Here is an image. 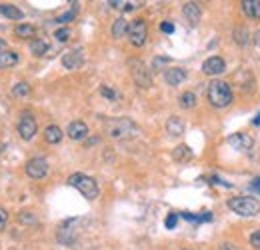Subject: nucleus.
Returning a JSON list of instances; mask_svg holds the SVG:
<instances>
[{
    "label": "nucleus",
    "instance_id": "22",
    "mask_svg": "<svg viewBox=\"0 0 260 250\" xmlns=\"http://www.w3.org/2000/svg\"><path fill=\"white\" fill-rule=\"evenodd\" d=\"M14 34L18 38H26V40H34L36 36V26L34 24H28V22H20L14 26Z\"/></svg>",
    "mask_w": 260,
    "mask_h": 250
},
{
    "label": "nucleus",
    "instance_id": "12",
    "mask_svg": "<svg viewBox=\"0 0 260 250\" xmlns=\"http://www.w3.org/2000/svg\"><path fill=\"white\" fill-rule=\"evenodd\" d=\"M66 134H68L70 140H84V138L90 134V130H88L86 122H82V120H72V122L68 124V128H66Z\"/></svg>",
    "mask_w": 260,
    "mask_h": 250
},
{
    "label": "nucleus",
    "instance_id": "31",
    "mask_svg": "<svg viewBox=\"0 0 260 250\" xmlns=\"http://www.w3.org/2000/svg\"><path fill=\"white\" fill-rule=\"evenodd\" d=\"M54 38H56L58 42H66V40L70 38V28H66V26L58 28V30L54 32Z\"/></svg>",
    "mask_w": 260,
    "mask_h": 250
},
{
    "label": "nucleus",
    "instance_id": "9",
    "mask_svg": "<svg viewBox=\"0 0 260 250\" xmlns=\"http://www.w3.org/2000/svg\"><path fill=\"white\" fill-rule=\"evenodd\" d=\"M78 222H80L78 218H70V220H66L64 224L58 228V242H60V244H64V246H72V244H74V238H76L74 226H76Z\"/></svg>",
    "mask_w": 260,
    "mask_h": 250
},
{
    "label": "nucleus",
    "instance_id": "33",
    "mask_svg": "<svg viewBox=\"0 0 260 250\" xmlns=\"http://www.w3.org/2000/svg\"><path fill=\"white\" fill-rule=\"evenodd\" d=\"M6 224H8V210L0 206V232L6 228Z\"/></svg>",
    "mask_w": 260,
    "mask_h": 250
},
{
    "label": "nucleus",
    "instance_id": "28",
    "mask_svg": "<svg viewBox=\"0 0 260 250\" xmlns=\"http://www.w3.org/2000/svg\"><path fill=\"white\" fill-rule=\"evenodd\" d=\"M12 94H14L16 98H26V96H30V84H28V82H16V84L12 86Z\"/></svg>",
    "mask_w": 260,
    "mask_h": 250
},
{
    "label": "nucleus",
    "instance_id": "23",
    "mask_svg": "<svg viewBox=\"0 0 260 250\" xmlns=\"http://www.w3.org/2000/svg\"><path fill=\"white\" fill-rule=\"evenodd\" d=\"M30 54L32 56H44L48 50H50V44L46 42V40H42V38H34L30 40Z\"/></svg>",
    "mask_w": 260,
    "mask_h": 250
},
{
    "label": "nucleus",
    "instance_id": "35",
    "mask_svg": "<svg viewBox=\"0 0 260 250\" xmlns=\"http://www.w3.org/2000/svg\"><path fill=\"white\" fill-rule=\"evenodd\" d=\"M250 244H252V248L260 250V230L250 234Z\"/></svg>",
    "mask_w": 260,
    "mask_h": 250
},
{
    "label": "nucleus",
    "instance_id": "36",
    "mask_svg": "<svg viewBox=\"0 0 260 250\" xmlns=\"http://www.w3.org/2000/svg\"><path fill=\"white\" fill-rule=\"evenodd\" d=\"M160 30H162L164 34H172V32H174V24L168 22V20H164L162 24H160Z\"/></svg>",
    "mask_w": 260,
    "mask_h": 250
},
{
    "label": "nucleus",
    "instance_id": "32",
    "mask_svg": "<svg viewBox=\"0 0 260 250\" xmlns=\"http://www.w3.org/2000/svg\"><path fill=\"white\" fill-rule=\"evenodd\" d=\"M176 222H178V214H174V212H170L166 220H164V226L168 228V230H172V228H176Z\"/></svg>",
    "mask_w": 260,
    "mask_h": 250
},
{
    "label": "nucleus",
    "instance_id": "41",
    "mask_svg": "<svg viewBox=\"0 0 260 250\" xmlns=\"http://www.w3.org/2000/svg\"><path fill=\"white\" fill-rule=\"evenodd\" d=\"M252 40H254V44H256V46H260V30L254 34V38H252Z\"/></svg>",
    "mask_w": 260,
    "mask_h": 250
},
{
    "label": "nucleus",
    "instance_id": "26",
    "mask_svg": "<svg viewBox=\"0 0 260 250\" xmlns=\"http://www.w3.org/2000/svg\"><path fill=\"white\" fill-rule=\"evenodd\" d=\"M178 104L184 108V110H190V108H194L196 106V94L194 92H182L178 96Z\"/></svg>",
    "mask_w": 260,
    "mask_h": 250
},
{
    "label": "nucleus",
    "instance_id": "38",
    "mask_svg": "<svg viewBox=\"0 0 260 250\" xmlns=\"http://www.w3.org/2000/svg\"><path fill=\"white\" fill-rule=\"evenodd\" d=\"M220 250H240L236 244H232V242H222L220 244Z\"/></svg>",
    "mask_w": 260,
    "mask_h": 250
},
{
    "label": "nucleus",
    "instance_id": "30",
    "mask_svg": "<svg viewBox=\"0 0 260 250\" xmlns=\"http://www.w3.org/2000/svg\"><path fill=\"white\" fill-rule=\"evenodd\" d=\"M100 94H102L106 100H112V102H114V100H118V92H114V90H112L110 86H106V84H102V86H100Z\"/></svg>",
    "mask_w": 260,
    "mask_h": 250
},
{
    "label": "nucleus",
    "instance_id": "14",
    "mask_svg": "<svg viewBox=\"0 0 260 250\" xmlns=\"http://www.w3.org/2000/svg\"><path fill=\"white\" fill-rule=\"evenodd\" d=\"M228 144H232L234 148H238V150H244V152H248L252 146H254V140L248 136V134H242V132H238V134H232L230 138H228Z\"/></svg>",
    "mask_w": 260,
    "mask_h": 250
},
{
    "label": "nucleus",
    "instance_id": "19",
    "mask_svg": "<svg viewBox=\"0 0 260 250\" xmlns=\"http://www.w3.org/2000/svg\"><path fill=\"white\" fill-rule=\"evenodd\" d=\"M242 10L248 18L252 20H260V0H242Z\"/></svg>",
    "mask_w": 260,
    "mask_h": 250
},
{
    "label": "nucleus",
    "instance_id": "27",
    "mask_svg": "<svg viewBox=\"0 0 260 250\" xmlns=\"http://www.w3.org/2000/svg\"><path fill=\"white\" fill-rule=\"evenodd\" d=\"M18 222H22L26 226H34V224H38V216H36L34 210H20L18 212Z\"/></svg>",
    "mask_w": 260,
    "mask_h": 250
},
{
    "label": "nucleus",
    "instance_id": "1",
    "mask_svg": "<svg viewBox=\"0 0 260 250\" xmlns=\"http://www.w3.org/2000/svg\"><path fill=\"white\" fill-rule=\"evenodd\" d=\"M206 98H208V102H210L214 108H226V106L232 104L234 94H232V88H230L228 82H224V80H216V78H214V80L208 84Z\"/></svg>",
    "mask_w": 260,
    "mask_h": 250
},
{
    "label": "nucleus",
    "instance_id": "39",
    "mask_svg": "<svg viewBox=\"0 0 260 250\" xmlns=\"http://www.w3.org/2000/svg\"><path fill=\"white\" fill-rule=\"evenodd\" d=\"M250 188H252L254 192H258V194H260V176H258V178H254V180H252V184H250Z\"/></svg>",
    "mask_w": 260,
    "mask_h": 250
},
{
    "label": "nucleus",
    "instance_id": "5",
    "mask_svg": "<svg viewBox=\"0 0 260 250\" xmlns=\"http://www.w3.org/2000/svg\"><path fill=\"white\" fill-rule=\"evenodd\" d=\"M130 76L134 80V84L138 88H150L152 86V74L148 70V66L142 63L140 58H130L128 60Z\"/></svg>",
    "mask_w": 260,
    "mask_h": 250
},
{
    "label": "nucleus",
    "instance_id": "24",
    "mask_svg": "<svg viewBox=\"0 0 260 250\" xmlns=\"http://www.w3.org/2000/svg\"><path fill=\"white\" fill-rule=\"evenodd\" d=\"M172 158H174L176 162H188V160L192 158V150H190L188 144H178V146L172 150Z\"/></svg>",
    "mask_w": 260,
    "mask_h": 250
},
{
    "label": "nucleus",
    "instance_id": "15",
    "mask_svg": "<svg viewBox=\"0 0 260 250\" xmlns=\"http://www.w3.org/2000/svg\"><path fill=\"white\" fill-rule=\"evenodd\" d=\"M182 14H184V18H186V22H188L190 26H198L202 12H200V6H198L196 2H186V4L182 6Z\"/></svg>",
    "mask_w": 260,
    "mask_h": 250
},
{
    "label": "nucleus",
    "instance_id": "17",
    "mask_svg": "<svg viewBox=\"0 0 260 250\" xmlns=\"http://www.w3.org/2000/svg\"><path fill=\"white\" fill-rule=\"evenodd\" d=\"M16 64H18V52L16 50L6 48L4 52H0V70H8Z\"/></svg>",
    "mask_w": 260,
    "mask_h": 250
},
{
    "label": "nucleus",
    "instance_id": "3",
    "mask_svg": "<svg viewBox=\"0 0 260 250\" xmlns=\"http://www.w3.org/2000/svg\"><path fill=\"white\" fill-rule=\"evenodd\" d=\"M68 184L74 186L86 200H96L98 194H100V188H98V182L88 176V174H82V172H74L68 176Z\"/></svg>",
    "mask_w": 260,
    "mask_h": 250
},
{
    "label": "nucleus",
    "instance_id": "16",
    "mask_svg": "<svg viewBox=\"0 0 260 250\" xmlns=\"http://www.w3.org/2000/svg\"><path fill=\"white\" fill-rule=\"evenodd\" d=\"M62 136H64V132H62V128L56 124H50L44 128V140L48 142V144H60V140H62Z\"/></svg>",
    "mask_w": 260,
    "mask_h": 250
},
{
    "label": "nucleus",
    "instance_id": "40",
    "mask_svg": "<svg viewBox=\"0 0 260 250\" xmlns=\"http://www.w3.org/2000/svg\"><path fill=\"white\" fill-rule=\"evenodd\" d=\"M4 50H6V40L0 38V52H4Z\"/></svg>",
    "mask_w": 260,
    "mask_h": 250
},
{
    "label": "nucleus",
    "instance_id": "13",
    "mask_svg": "<svg viewBox=\"0 0 260 250\" xmlns=\"http://www.w3.org/2000/svg\"><path fill=\"white\" fill-rule=\"evenodd\" d=\"M82 64H84V52L80 48L70 50V52H66L64 56H62V66L68 68V70H78Z\"/></svg>",
    "mask_w": 260,
    "mask_h": 250
},
{
    "label": "nucleus",
    "instance_id": "11",
    "mask_svg": "<svg viewBox=\"0 0 260 250\" xmlns=\"http://www.w3.org/2000/svg\"><path fill=\"white\" fill-rule=\"evenodd\" d=\"M226 70V63L220 58V56H210L202 63V72L208 74V76H218Z\"/></svg>",
    "mask_w": 260,
    "mask_h": 250
},
{
    "label": "nucleus",
    "instance_id": "37",
    "mask_svg": "<svg viewBox=\"0 0 260 250\" xmlns=\"http://www.w3.org/2000/svg\"><path fill=\"white\" fill-rule=\"evenodd\" d=\"M138 6H142V2H124V12H128V10H134V8H138Z\"/></svg>",
    "mask_w": 260,
    "mask_h": 250
},
{
    "label": "nucleus",
    "instance_id": "29",
    "mask_svg": "<svg viewBox=\"0 0 260 250\" xmlns=\"http://www.w3.org/2000/svg\"><path fill=\"white\" fill-rule=\"evenodd\" d=\"M72 4H74L72 10H68V12H64V14L56 16V22H58V24H66V22L74 20V16H76V12H78V2H72Z\"/></svg>",
    "mask_w": 260,
    "mask_h": 250
},
{
    "label": "nucleus",
    "instance_id": "25",
    "mask_svg": "<svg viewBox=\"0 0 260 250\" xmlns=\"http://www.w3.org/2000/svg\"><path fill=\"white\" fill-rule=\"evenodd\" d=\"M232 38H234V42L246 46L250 42V32H248V28H244V26H236L234 32H232Z\"/></svg>",
    "mask_w": 260,
    "mask_h": 250
},
{
    "label": "nucleus",
    "instance_id": "2",
    "mask_svg": "<svg viewBox=\"0 0 260 250\" xmlns=\"http://www.w3.org/2000/svg\"><path fill=\"white\" fill-rule=\"evenodd\" d=\"M140 128L136 122H132L130 118H112V120H106V134L114 140H128L138 136Z\"/></svg>",
    "mask_w": 260,
    "mask_h": 250
},
{
    "label": "nucleus",
    "instance_id": "10",
    "mask_svg": "<svg viewBox=\"0 0 260 250\" xmlns=\"http://www.w3.org/2000/svg\"><path fill=\"white\" fill-rule=\"evenodd\" d=\"M186 76H188V72H186L184 68H180V66H170V68H166V72H164V82H166L168 86H178V84H182V82L186 80Z\"/></svg>",
    "mask_w": 260,
    "mask_h": 250
},
{
    "label": "nucleus",
    "instance_id": "20",
    "mask_svg": "<svg viewBox=\"0 0 260 250\" xmlns=\"http://www.w3.org/2000/svg\"><path fill=\"white\" fill-rule=\"evenodd\" d=\"M0 14L6 16L8 20H22L24 18L22 10L18 6H14V4H0Z\"/></svg>",
    "mask_w": 260,
    "mask_h": 250
},
{
    "label": "nucleus",
    "instance_id": "43",
    "mask_svg": "<svg viewBox=\"0 0 260 250\" xmlns=\"http://www.w3.org/2000/svg\"><path fill=\"white\" fill-rule=\"evenodd\" d=\"M182 250H190V248H182Z\"/></svg>",
    "mask_w": 260,
    "mask_h": 250
},
{
    "label": "nucleus",
    "instance_id": "42",
    "mask_svg": "<svg viewBox=\"0 0 260 250\" xmlns=\"http://www.w3.org/2000/svg\"><path fill=\"white\" fill-rule=\"evenodd\" d=\"M254 124H260V112H258V116L254 118Z\"/></svg>",
    "mask_w": 260,
    "mask_h": 250
},
{
    "label": "nucleus",
    "instance_id": "4",
    "mask_svg": "<svg viewBox=\"0 0 260 250\" xmlns=\"http://www.w3.org/2000/svg\"><path fill=\"white\" fill-rule=\"evenodd\" d=\"M226 206L238 216H256L260 212V202L252 196H232Z\"/></svg>",
    "mask_w": 260,
    "mask_h": 250
},
{
    "label": "nucleus",
    "instance_id": "7",
    "mask_svg": "<svg viewBox=\"0 0 260 250\" xmlns=\"http://www.w3.org/2000/svg\"><path fill=\"white\" fill-rule=\"evenodd\" d=\"M16 130H18V136H20L22 140H32L34 136H36L38 124H36V118H34L28 110H24V112L20 114V120H18V124H16Z\"/></svg>",
    "mask_w": 260,
    "mask_h": 250
},
{
    "label": "nucleus",
    "instance_id": "18",
    "mask_svg": "<svg viewBox=\"0 0 260 250\" xmlns=\"http://www.w3.org/2000/svg\"><path fill=\"white\" fill-rule=\"evenodd\" d=\"M128 20L124 18V16H120V18H116L114 22H112V28H110V32H112V38H124L126 34H128Z\"/></svg>",
    "mask_w": 260,
    "mask_h": 250
},
{
    "label": "nucleus",
    "instance_id": "8",
    "mask_svg": "<svg viewBox=\"0 0 260 250\" xmlns=\"http://www.w3.org/2000/svg\"><path fill=\"white\" fill-rule=\"evenodd\" d=\"M24 170H26V174H28L32 180H42V178L48 174V160L42 157H34L26 162Z\"/></svg>",
    "mask_w": 260,
    "mask_h": 250
},
{
    "label": "nucleus",
    "instance_id": "34",
    "mask_svg": "<svg viewBox=\"0 0 260 250\" xmlns=\"http://www.w3.org/2000/svg\"><path fill=\"white\" fill-rule=\"evenodd\" d=\"M164 64H168V58H166V56H156V58L152 60V68H154V70H160Z\"/></svg>",
    "mask_w": 260,
    "mask_h": 250
},
{
    "label": "nucleus",
    "instance_id": "21",
    "mask_svg": "<svg viewBox=\"0 0 260 250\" xmlns=\"http://www.w3.org/2000/svg\"><path fill=\"white\" fill-rule=\"evenodd\" d=\"M166 132L170 136H182L184 134V122L178 118V116H170L166 120Z\"/></svg>",
    "mask_w": 260,
    "mask_h": 250
},
{
    "label": "nucleus",
    "instance_id": "6",
    "mask_svg": "<svg viewBox=\"0 0 260 250\" xmlns=\"http://www.w3.org/2000/svg\"><path fill=\"white\" fill-rule=\"evenodd\" d=\"M128 40L132 46H136V48H140V46H144L146 44V38H148V26H146V22L142 20V18H136L134 22H130L128 26Z\"/></svg>",
    "mask_w": 260,
    "mask_h": 250
}]
</instances>
